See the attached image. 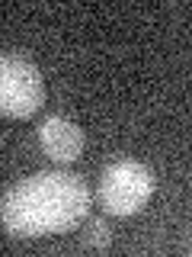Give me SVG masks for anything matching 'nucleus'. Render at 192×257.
I'll return each instance as SVG.
<instances>
[{
	"label": "nucleus",
	"mask_w": 192,
	"mask_h": 257,
	"mask_svg": "<svg viewBox=\"0 0 192 257\" xmlns=\"http://www.w3.org/2000/svg\"><path fill=\"white\" fill-rule=\"evenodd\" d=\"M45 103V80L22 55L0 52V116L29 119Z\"/></svg>",
	"instance_id": "3"
},
{
	"label": "nucleus",
	"mask_w": 192,
	"mask_h": 257,
	"mask_svg": "<svg viewBox=\"0 0 192 257\" xmlns=\"http://www.w3.org/2000/svg\"><path fill=\"white\" fill-rule=\"evenodd\" d=\"M84 241L93 251H106L109 247V225L102 219H90L86 222V231H84Z\"/></svg>",
	"instance_id": "5"
},
{
	"label": "nucleus",
	"mask_w": 192,
	"mask_h": 257,
	"mask_svg": "<svg viewBox=\"0 0 192 257\" xmlns=\"http://www.w3.org/2000/svg\"><path fill=\"white\" fill-rule=\"evenodd\" d=\"M154 193V174L141 161H112L100 177V203L109 215H134Z\"/></svg>",
	"instance_id": "2"
},
{
	"label": "nucleus",
	"mask_w": 192,
	"mask_h": 257,
	"mask_svg": "<svg viewBox=\"0 0 192 257\" xmlns=\"http://www.w3.org/2000/svg\"><path fill=\"white\" fill-rule=\"evenodd\" d=\"M38 145L52 161L58 164H70V161L80 158L84 151V132L77 128V122L64 116H48L42 125H38Z\"/></svg>",
	"instance_id": "4"
},
{
	"label": "nucleus",
	"mask_w": 192,
	"mask_h": 257,
	"mask_svg": "<svg viewBox=\"0 0 192 257\" xmlns=\"http://www.w3.org/2000/svg\"><path fill=\"white\" fill-rule=\"evenodd\" d=\"M90 212V190L70 171H38L0 199V225L13 238H42L74 228Z\"/></svg>",
	"instance_id": "1"
}]
</instances>
